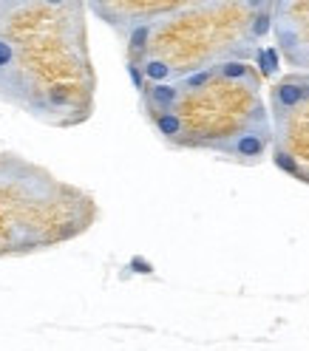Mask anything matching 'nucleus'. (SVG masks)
Here are the masks:
<instances>
[{"label": "nucleus", "mask_w": 309, "mask_h": 351, "mask_svg": "<svg viewBox=\"0 0 309 351\" xmlns=\"http://www.w3.org/2000/svg\"><path fill=\"white\" fill-rule=\"evenodd\" d=\"M29 99H32V88L23 71V62H20V51L14 40L6 32H0V102L26 111Z\"/></svg>", "instance_id": "obj_1"}, {"label": "nucleus", "mask_w": 309, "mask_h": 351, "mask_svg": "<svg viewBox=\"0 0 309 351\" xmlns=\"http://www.w3.org/2000/svg\"><path fill=\"white\" fill-rule=\"evenodd\" d=\"M270 142H273L270 117H261V119H253L247 128H241L227 142L218 145L216 153H222L225 159H233L241 165H255V162H261L264 153H267Z\"/></svg>", "instance_id": "obj_2"}, {"label": "nucleus", "mask_w": 309, "mask_h": 351, "mask_svg": "<svg viewBox=\"0 0 309 351\" xmlns=\"http://www.w3.org/2000/svg\"><path fill=\"white\" fill-rule=\"evenodd\" d=\"M304 108H309V74H290L273 85V114L278 125L290 122Z\"/></svg>", "instance_id": "obj_3"}, {"label": "nucleus", "mask_w": 309, "mask_h": 351, "mask_svg": "<svg viewBox=\"0 0 309 351\" xmlns=\"http://www.w3.org/2000/svg\"><path fill=\"white\" fill-rule=\"evenodd\" d=\"M210 69L216 71V80H222L227 85H241V88H250V91L258 94L261 88V74L255 65H250L247 60H222L210 65Z\"/></svg>", "instance_id": "obj_4"}, {"label": "nucleus", "mask_w": 309, "mask_h": 351, "mask_svg": "<svg viewBox=\"0 0 309 351\" xmlns=\"http://www.w3.org/2000/svg\"><path fill=\"white\" fill-rule=\"evenodd\" d=\"M150 125L170 147H190V134L179 111H165V114H148Z\"/></svg>", "instance_id": "obj_5"}, {"label": "nucleus", "mask_w": 309, "mask_h": 351, "mask_svg": "<svg viewBox=\"0 0 309 351\" xmlns=\"http://www.w3.org/2000/svg\"><path fill=\"white\" fill-rule=\"evenodd\" d=\"M185 94L179 91L176 82H168V85H148V91L142 94V102H145V114H165V111H176L182 105Z\"/></svg>", "instance_id": "obj_6"}, {"label": "nucleus", "mask_w": 309, "mask_h": 351, "mask_svg": "<svg viewBox=\"0 0 309 351\" xmlns=\"http://www.w3.org/2000/svg\"><path fill=\"white\" fill-rule=\"evenodd\" d=\"M139 65V71L145 77L148 85H168V82H179V71L170 65L168 57H159V54H148Z\"/></svg>", "instance_id": "obj_7"}, {"label": "nucleus", "mask_w": 309, "mask_h": 351, "mask_svg": "<svg viewBox=\"0 0 309 351\" xmlns=\"http://www.w3.org/2000/svg\"><path fill=\"white\" fill-rule=\"evenodd\" d=\"M255 65H258V74L273 80L278 74V49L275 46H258L255 51Z\"/></svg>", "instance_id": "obj_8"}, {"label": "nucleus", "mask_w": 309, "mask_h": 351, "mask_svg": "<svg viewBox=\"0 0 309 351\" xmlns=\"http://www.w3.org/2000/svg\"><path fill=\"white\" fill-rule=\"evenodd\" d=\"M273 162L284 170V173H290V176H295V179H304V167L298 165V156H293L290 150H286V145H275V150H273Z\"/></svg>", "instance_id": "obj_9"}]
</instances>
